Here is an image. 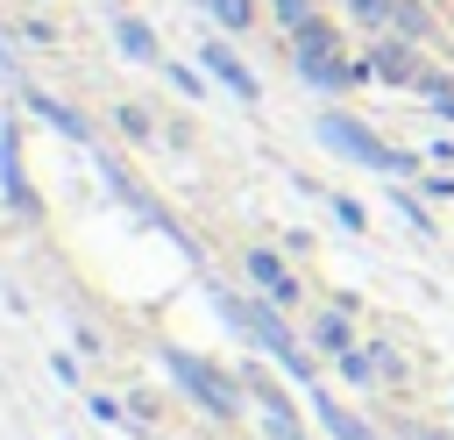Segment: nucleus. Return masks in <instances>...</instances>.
<instances>
[{
  "label": "nucleus",
  "mask_w": 454,
  "mask_h": 440,
  "mask_svg": "<svg viewBox=\"0 0 454 440\" xmlns=\"http://www.w3.org/2000/svg\"><path fill=\"white\" fill-rule=\"evenodd\" d=\"M220 312H227V326H241V334H248L255 348H270V355H277V362H284V369H291L298 383H312V362H305L298 334H291V326H284L277 312H262L255 298H220Z\"/></svg>",
  "instance_id": "obj_1"
},
{
  "label": "nucleus",
  "mask_w": 454,
  "mask_h": 440,
  "mask_svg": "<svg viewBox=\"0 0 454 440\" xmlns=\"http://www.w3.org/2000/svg\"><path fill=\"white\" fill-rule=\"evenodd\" d=\"M291 57H298V71H305V85H355L362 71H348L340 64V35L312 14L305 28H291Z\"/></svg>",
  "instance_id": "obj_2"
},
{
  "label": "nucleus",
  "mask_w": 454,
  "mask_h": 440,
  "mask_svg": "<svg viewBox=\"0 0 454 440\" xmlns=\"http://www.w3.org/2000/svg\"><path fill=\"white\" fill-rule=\"evenodd\" d=\"M319 135H326V149H340V156H355V163H369V170H404V156H397L390 142H376L362 121H348V114H326Z\"/></svg>",
  "instance_id": "obj_3"
},
{
  "label": "nucleus",
  "mask_w": 454,
  "mask_h": 440,
  "mask_svg": "<svg viewBox=\"0 0 454 440\" xmlns=\"http://www.w3.org/2000/svg\"><path fill=\"white\" fill-rule=\"evenodd\" d=\"M170 376L206 405V419H234V383L220 376V369H206L199 355H184V348H170Z\"/></svg>",
  "instance_id": "obj_4"
},
{
  "label": "nucleus",
  "mask_w": 454,
  "mask_h": 440,
  "mask_svg": "<svg viewBox=\"0 0 454 440\" xmlns=\"http://www.w3.org/2000/svg\"><path fill=\"white\" fill-rule=\"evenodd\" d=\"M0 192L14 213H35V192H28V170H21V135L0 128Z\"/></svg>",
  "instance_id": "obj_5"
},
{
  "label": "nucleus",
  "mask_w": 454,
  "mask_h": 440,
  "mask_svg": "<svg viewBox=\"0 0 454 440\" xmlns=\"http://www.w3.org/2000/svg\"><path fill=\"white\" fill-rule=\"evenodd\" d=\"M248 277H255V284L270 291V305H291V298H298V284H291V270H284V263H277L270 248H248Z\"/></svg>",
  "instance_id": "obj_6"
},
{
  "label": "nucleus",
  "mask_w": 454,
  "mask_h": 440,
  "mask_svg": "<svg viewBox=\"0 0 454 440\" xmlns=\"http://www.w3.org/2000/svg\"><path fill=\"white\" fill-rule=\"evenodd\" d=\"M206 71H213V78H227V92H234V99H255V78H248V64H241V57H227V43H206Z\"/></svg>",
  "instance_id": "obj_7"
},
{
  "label": "nucleus",
  "mask_w": 454,
  "mask_h": 440,
  "mask_svg": "<svg viewBox=\"0 0 454 440\" xmlns=\"http://www.w3.org/2000/svg\"><path fill=\"white\" fill-rule=\"evenodd\" d=\"M312 405H319V426H326L333 440H376V433H369L362 419H348V412H340V405H333V397H326L319 383H312Z\"/></svg>",
  "instance_id": "obj_8"
},
{
  "label": "nucleus",
  "mask_w": 454,
  "mask_h": 440,
  "mask_svg": "<svg viewBox=\"0 0 454 440\" xmlns=\"http://www.w3.org/2000/svg\"><path fill=\"white\" fill-rule=\"evenodd\" d=\"M369 71H383V78H397V85H411V78H419V57H411L404 43H376V57H369Z\"/></svg>",
  "instance_id": "obj_9"
},
{
  "label": "nucleus",
  "mask_w": 454,
  "mask_h": 440,
  "mask_svg": "<svg viewBox=\"0 0 454 440\" xmlns=\"http://www.w3.org/2000/svg\"><path fill=\"white\" fill-rule=\"evenodd\" d=\"M28 106H35V114H43V121H50L57 135H71V142H92V128H85V121L71 114V106H57L50 92H28Z\"/></svg>",
  "instance_id": "obj_10"
},
{
  "label": "nucleus",
  "mask_w": 454,
  "mask_h": 440,
  "mask_svg": "<svg viewBox=\"0 0 454 440\" xmlns=\"http://www.w3.org/2000/svg\"><path fill=\"white\" fill-rule=\"evenodd\" d=\"M114 35H121V50H128L135 64H156V35H149L142 21H114Z\"/></svg>",
  "instance_id": "obj_11"
},
{
  "label": "nucleus",
  "mask_w": 454,
  "mask_h": 440,
  "mask_svg": "<svg viewBox=\"0 0 454 440\" xmlns=\"http://www.w3.org/2000/svg\"><path fill=\"white\" fill-rule=\"evenodd\" d=\"M348 14H355V21H369V28H390L404 7H397V0H348Z\"/></svg>",
  "instance_id": "obj_12"
},
{
  "label": "nucleus",
  "mask_w": 454,
  "mask_h": 440,
  "mask_svg": "<svg viewBox=\"0 0 454 440\" xmlns=\"http://www.w3.org/2000/svg\"><path fill=\"white\" fill-rule=\"evenodd\" d=\"M348 341H355V334H348V312H326V319H319V348H326V355H348Z\"/></svg>",
  "instance_id": "obj_13"
},
{
  "label": "nucleus",
  "mask_w": 454,
  "mask_h": 440,
  "mask_svg": "<svg viewBox=\"0 0 454 440\" xmlns=\"http://www.w3.org/2000/svg\"><path fill=\"white\" fill-rule=\"evenodd\" d=\"M270 7L284 14V28H305V21H312V0H270Z\"/></svg>",
  "instance_id": "obj_14"
},
{
  "label": "nucleus",
  "mask_w": 454,
  "mask_h": 440,
  "mask_svg": "<svg viewBox=\"0 0 454 440\" xmlns=\"http://www.w3.org/2000/svg\"><path fill=\"white\" fill-rule=\"evenodd\" d=\"M213 14H220L227 28H248V0H213Z\"/></svg>",
  "instance_id": "obj_15"
},
{
  "label": "nucleus",
  "mask_w": 454,
  "mask_h": 440,
  "mask_svg": "<svg viewBox=\"0 0 454 440\" xmlns=\"http://www.w3.org/2000/svg\"><path fill=\"white\" fill-rule=\"evenodd\" d=\"M121 128H128V135H142V142H149V114H142V106H121Z\"/></svg>",
  "instance_id": "obj_16"
},
{
  "label": "nucleus",
  "mask_w": 454,
  "mask_h": 440,
  "mask_svg": "<svg viewBox=\"0 0 454 440\" xmlns=\"http://www.w3.org/2000/svg\"><path fill=\"white\" fill-rule=\"evenodd\" d=\"M270 440H305L298 426H284V419H270Z\"/></svg>",
  "instance_id": "obj_17"
},
{
  "label": "nucleus",
  "mask_w": 454,
  "mask_h": 440,
  "mask_svg": "<svg viewBox=\"0 0 454 440\" xmlns=\"http://www.w3.org/2000/svg\"><path fill=\"white\" fill-rule=\"evenodd\" d=\"M0 57H7V35H0Z\"/></svg>",
  "instance_id": "obj_18"
}]
</instances>
